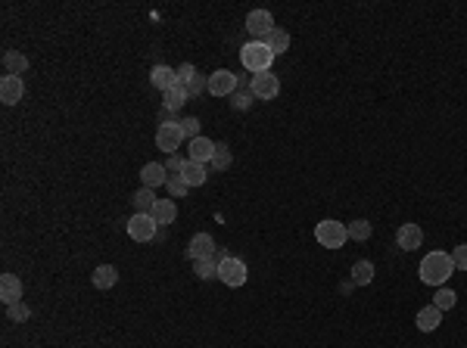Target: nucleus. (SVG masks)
I'll list each match as a JSON object with an SVG mask.
<instances>
[{"instance_id": "obj_23", "label": "nucleus", "mask_w": 467, "mask_h": 348, "mask_svg": "<svg viewBox=\"0 0 467 348\" xmlns=\"http://www.w3.org/2000/svg\"><path fill=\"white\" fill-rule=\"evenodd\" d=\"M352 283H355V286H368L371 283V280H374V265H371V261H368V258H362V261H355V265H352Z\"/></svg>"}, {"instance_id": "obj_30", "label": "nucleus", "mask_w": 467, "mask_h": 348, "mask_svg": "<svg viewBox=\"0 0 467 348\" xmlns=\"http://www.w3.org/2000/svg\"><path fill=\"white\" fill-rule=\"evenodd\" d=\"M165 187H169V196H172V199H184V196L190 193L187 181H184L181 174H172V177H169V184H165Z\"/></svg>"}, {"instance_id": "obj_21", "label": "nucleus", "mask_w": 467, "mask_h": 348, "mask_svg": "<svg viewBox=\"0 0 467 348\" xmlns=\"http://www.w3.org/2000/svg\"><path fill=\"white\" fill-rule=\"evenodd\" d=\"M94 290H112V286L118 283V271L112 265H100L94 268Z\"/></svg>"}, {"instance_id": "obj_28", "label": "nucleus", "mask_w": 467, "mask_h": 348, "mask_svg": "<svg viewBox=\"0 0 467 348\" xmlns=\"http://www.w3.org/2000/svg\"><path fill=\"white\" fill-rule=\"evenodd\" d=\"M455 302H458V292L455 290H446V286H439L436 290V296H433V305L439 311H448V308H455Z\"/></svg>"}, {"instance_id": "obj_34", "label": "nucleus", "mask_w": 467, "mask_h": 348, "mask_svg": "<svg viewBox=\"0 0 467 348\" xmlns=\"http://www.w3.org/2000/svg\"><path fill=\"white\" fill-rule=\"evenodd\" d=\"M448 255H452V261H455V271H467V243L455 246Z\"/></svg>"}, {"instance_id": "obj_6", "label": "nucleus", "mask_w": 467, "mask_h": 348, "mask_svg": "<svg viewBox=\"0 0 467 348\" xmlns=\"http://www.w3.org/2000/svg\"><path fill=\"white\" fill-rule=\"evenodd\" d=\"M184 143V131H181V122H165V124H159V131H156V146L163 149V153H169V155H175V149Z\"/></svg>"}, {"instance_id": "obj_10", "label": "nucleus", "mask_w": 467, "mask_h": 348, "mask_svg": "<svg viewBox=\"0 0 467 348\" xmlns=\"http://www.w3.org/2000/svg\"><path fill=\"white\" fill-rule=\"evenodd\" d=\"M215 252H218V246H215L212 233H194V239H190V246H187L190 261H206V258H215Z\"/></svg>"}, {"instance_id": "obj_31", "label": "nucleus", "mask_w": 467, "mask_h": 348, "mask_svg": "<svg viewBox=\"0 0 467 348\" xmlns=\"http://www.w3.org/2000/svg\"><path fill=\"white\" fill-rule=\"evenodd\" d=\"M194 265H196V277H200V280H215V277H218V261H215V258L194 261Z\"/></svg>"}, {"instance_id": "obj_2", "label": "nucleus", "mask_w": 467, "mask_h": 348, "mask_svg": "<svg viewBox=\"0 0 467 348\" xmlns=\"http://www.w3.org/2000/svg\"><path fill=\"white\" fill-rule=\"evenodd\" d=\"M240 63H243V69H249L253 75H262V72H271L274 53L268 50L265 41H249L240 50Z\"/></svg>"}, {"instance_id": "obj_32", "label": "nucleus", "mask_w": 467, "mask_h": 348, "mask_svg": "<svg viewBox=\"0 0 467 348\" xmlns=\"http://www.w3.org/2000/svg\"><path fill=\"white\" fill-rule=\"evenodd\" d=\"M7 317L13 323H25L28 317H32V308H28L25 302H13V305H7Z\"/></svg>"}, {"instance_id": "obj_16", "label": "nucleus", "mask_w": 467, "mask_h": 348, "mask_svg": "<svg viewBox=\"0 0 467 348\" xmlns=\"http://www.w3.org/2000/svg\"><path fill=\"white\" fill-rule=\"evenodd\" d=\"M0 298H3V305L22 302V280L16 274H3L0 277Z\"/></svg>"}, {"instance_id": "obj_15", "label": "nucleus", "mask_w": 467, "mask_h": 348, "mask_svg": "<svg viewBox=\"0 0 467 348\" xmlns=\"http://www.w3.org/2000/svg\"><path fill=\"white\" fill-rule=\"evenodd\" d=\"M149 84H153L156 91H172L178 84V69H169V65H156L153 72H149Z\"/></svg>"}, {"instance_id": "obj_14", "label": "nucleus", "mask_w": 467, "mask_h": 348, "mask_svg": "<svg viewBox=\"0 0 467 348\" xmlns=\"http://www.w3.org/2000/svg\"><path fill=\"white\" fill-rule=\"evenodd\" d=\"M141 181H143V187L156 190V187H163V184H169V171H165L163 162H147L141 171Z\"/></svg>"}, {"instance_id": "obj_3", "label": "nucleus", "mask_w": 467, "mask_h": 348, "mask_svg": "<svg viewBox=\"0 0 467 348\" xmlns=\"http://www.w3.org/2000/svg\"><path fill=\"white\" fill-rule=\"evenodd\" d=\"M315 239H318L324 249H343V243L349 239V230H346V224L327 218V221H321V224L315 227Z\"/></svg>"}, {"instance_id": "obj_20", "label": "nucleus", "mask_w": 467, "mask_h": 348, "mask_svg": "<svg viewBox=\"0 0 467 348\" xmlns=\"http://www.w3.org/2000/svg\"><path fill=\"white\" fill-rule=\"evenodd\" d=\"M181 177L187 181V187L194 190V187H203L206 184V177H209V171H206V165H200V162H184V171H181Z\"/></svg>"}, {"instance_id": "obj_33", "label": "nucleus", "mask_w": 467, "mask_h": 348, "mask_svg": "<svg viewBox=\"0 0 467 348\" xmlns=\"http://www.w3.org/2000/svg\"><path fill=\"white\" fill-rule=\"evenodd\" d=\"M200 118H194V116H187V118H181V131H184V137H190V140H196V137H203L200 134Z\"/></svg>"}, {"instance_id": "obj_25", "label": "nucleus", "mask_w": 467, "mask_h": 348, "mask_svg": "<svg viewBox=\"0 0 467 348\" xmlns=\"http://www.w3.org/2000/svg\"><path fill=\"white\" fill-rule=\"evenodd\" d=\"M265 44H268V50H271L274 56H278V53H287L290 50V34H287L284 28H274V32L265 38Z\"/></svg>"}, {"instance_id": "obj_9", "label": "nucleus", "mask_w": 467, "mask_h": 348, "mask_svg": "<svg viewBox=\"0 0 467 348\" xmlns=\"http://www.w3.org/2000/svg\"><path fill=\"white\" fill-rule=\"evenodd\" d=\"M274 28L278 25H274V16L268 13V10H253V13L247 16V32L253 34L256 41H265Z\"/></svg>"}, {"instance_id": "obj_29", "label": "nucleus", "mask_w": 467, "mask_h": 348, "mask_svg": "<svg viewBox=\"0 0 467 348\" xmlns=\"http://www.w3.org/2000/svg\"><path fill=\"white\" fill-rule=\"evenodd\" d=\"M346 230H349V239H358V243H364V239L371 237V230H374V227H371L364 218H358V221H352V224H346Z\"/></svg>"}, {"instance_id": "obj_12", "label": "nucleus", "mask_w": 467, "mask_h": 348, "mask_svg": "<svg viewBox=\"0 0 467 348\" xmlns=\"http://www.w3.org/2000/svg\"><path fill=\"white\" fill-rule=\"evenodd\" d=\"M396 243H399V249H402V252L421 249V246H424L421 224H402V227H399V233H396Z\"/></svg>"}, {"instance_id": "obj_13", "label": "nucleus", "mask_w": 467, "mask_h": 348, "mask_svg": "<svg viewBox=\"0 0 467 348\" xmlns=\"http://www.w3.org/2000/svg\"><path fill=\"white\" fill-rule=\"evenodd\" d=\"M215 146H218V143L209 140V137H196V140H190V146H187V159H190V162H200V165H206V162H212Z\"/></svg>"}, {"instance_id": "obj_26", "label": "nucleus", "mask_w": 467, "mask_h": 348, "mask_svg": "<svg viewBox=\"0 0 467 348\" xmlns=\"http://www.w3.org/2000/svg\"><path fill=\"white\" fill-rule=\"evenodd\" d=\"M209 165H212L215 171H227V168L234 165V155H231V149H227V143H218V146H215V155Z\"/></svg>"}, {"instance_id": "obj_7", "label": "nucleus", "mask_w": 467, "mask_h": 348, "mask_svg": "<svg viewBox=\"0 0 467 348\" xmlns=\"http://www.w3.org/2000/svg\"><path fill=\"white\" fill-rule=\"evenodd\" d=\"M240 87V81H237V75L227 69H218L209 75V87L206 91L212 94V97H234V91Z\"/></svg>"}, {"instance_id": "obj_4", "label": "nucleus", "mask_w": 467, "mask_h": 348, "mask_svg": "<svg viewBox=\"0 0 467 348\" xmlns=\"http://www.w3.org/2000/svg\"><path fill=\"white\" fill-rule=\"evenodd\" d=\"M247 277H249L247 261H243V258H237V255H227L225 261L218 265V280L225 286H231V290L243 286V283H247Z\"/></svg>"}, {"instance_id": "obj_27", "label": "nucleus", "mask_w": 467, "mask_h": 348, "mask_svg": "<svg viewBox=\"0 0 467 348\" xmlns=\"http://www.w3.org/2000/svg\"><path fill=\"white\" fill-rule=\"evenodd\" d=\"M253 91H249V84H240V87H237V91H234V97H231V106L234 109H249V106H253Z\"/></svg>"}, {"instance_id": "obj_22", "label": "nucleus", "mask_w": 467, "mask_h": 348, "mask_svg": "<svg viewBox=\"0 0 467 348\" xmlns=\"http://www.w3.org/2000/svg\"><path fill=\"white\" fill-rule=\"evenodd\" d=\"M3 69H7V75H19L22 78V72L28 69V56L25 53H19V50H7L3 53Z\"/></svg>"}, {"instance_id": "obj_11", "label": "nucleus", "mask_w": 467, "mask_h": 348, "mask_svg": "<svg viewBox=\"0 0 467 348\" xmlns=\"http://www.w3.org/2000/svg\"><path fill=\"white\" fill-rule=\"evenodd\" d=\"M25 97V81L19 75H3L0 78V100L7 106H16L19 100Z\"/></svg>"}, {"instance_id": "obj_17", "label": "nucleus", "mask_w": 467, "mask_h": 348, "mask_svg": "<svg viewBox=\"0 0 467 348\" xmlns=\"http://www.w3.org/2000/svg\"><path fill=\"white\" fill-rule=\"evenodd\" d=\"M415 323H417V329H421V333H433V329L442 323V311L436 308V305H427V308L417 311Z\"/></svg>"}, {"instance_id": "obj_24", "label": "nucleus", "mask_w": 467, "mask_h": 348, "mask_svg": "<svg viewBox=\"0 0 467 348\" xmlns=\"http://www.w3.org/2000/svg\"><path fill=\"white\" fill-rule=\"evenodd\" d=\"M131 202H134V212H137V215H149L159 199L153 196V190H149V187H141L134 196H131Z\"/></svg>"}, {"instance_id": "obj_35", "label": "nucleus", "mask_w": 467, "mask_h": 348, "mask_svg": "<svg viewBox=\"0 0 467 348\" xmlns=\"http://www.w3.org/2000/svg\"><path fill=\"white\" fill-rule=\"evenodd\" d=\"M184 162H187V159H184V155H169V162H163V165H165V171H169V177H172V174H181L184 171Z\"/></svg>"}, {"instance_id": "obj_19", "label": "nucleus", "mask_w": 467, "mask_h": 348, "mask_svg": "<svg viewBox=\"0 0 467 348\" xmlns=\"http://www.w3.org/2000/svg\"><path fill=\"white\" fill-rule=\"evenodd\" d=\"M187 100H190V97H187V91H184L181 84H175L172 91H165V94H163V109L175 116V112H181V109H184V103H187Z\"/></svg>"}, {"instance_id": "obj_36", "label": "nucleus", "mask_w": 467, "mask_h": 348, "mask_svg": "<svg viewBox=\"0 0 467 348\" xmlns=\"http://www.w3.org/2000/svg\"><path fill=\"white\" fill-rule=\"evenodd\" d=\"M340 290H343V292H352V290H355V283H352V280H346V283H340Z\"/></svg>"}, {"instance_id": "obj_18", "label": "nucleus", "mask_w": 467, "mask_h": 348, "mask_svg": "<svg viewBox=\"0 0 467 348\" xmlns=\"http://www.w3.org/2000/svg\"><path fill=\"white\" fill-rule=\"evenodd\" d=\"M149 215H153V221H156L159 227H169L172 221L178 218V206H175V199H159V202L153 206V212H149Z\"/></svg>"}, {"instance_id": "obj_8", "label": "nucleus", "mask_w": 467, "mask_h": 348, "mask_svg": "<svg viewBox=\"0 0 467 348\" xmlns=\"http://www.w3.org/2000/svg\"><path fill=\"white\" fill-rule=\"evenodd\" d=\"M249 91H253L256 100H274L280 94V81H278V75H271V72H262V75H253Z\"/></svg>"}, {"instance_id": "obj_5", "label": "nucleus", "mask_w": 467, "mask_h": 348, "mask_svg": "<svg viewBox=\"0 0 467 348\" xmlns=\"http://www.w3.org/2000/svg\"><path fill=\"white\" fill-rule=\"evenodd\" d=\"M128 237L134 239V243H153L156 233H159V224L153 221V215H131L128 218Z\"/></svg>"}, {"instance_id": "obj_1", "label": "nucleus", "mask_w": 467, "mask_h": 348, "mask_svg": "<svg viewBox=\"0 0 467 348\" xmlns=\"http://www.w3.org/2000/svg\"><path fill=\"white\" fill-rule=\"evenodd\" d=\"M417 274H421V280L427 286H442L455 274V261L448 252H427L421 258V271Z\"/></svg>"}]
</instances>
